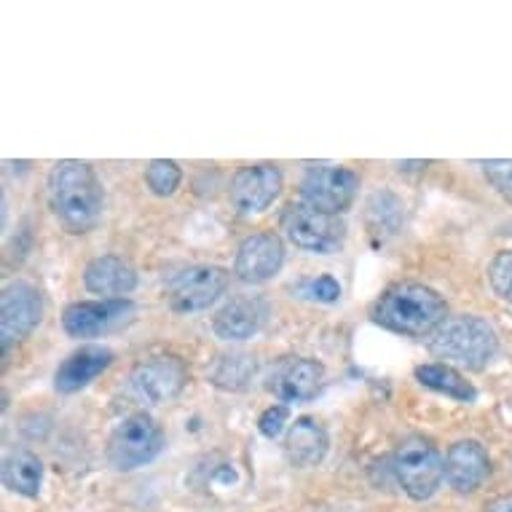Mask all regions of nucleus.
<instances>
[{
  "mask_svg": "<svg viewBox=\"0 0 512 512\" xmlns=\"http://www.w3.org/2000/svg\"><path fill=\"white\" fill-rule=\"evenodd\" d=\"M49 204L70 234L92 231L105 207L100 177L86 161H57L49 172Z\"/></svg>",
  "mask_w": 512,
  "mask_h": 512,
  "instance_id": "f257e3e1",
  "label": "nucleus"
},
{
  "mask_svg": "<svg viewBox=\"0 0 512 512\" xmlns=\"http://www.w3.org/2000/svg\"><path fill=\"white\" fill-rule=\"evenodd\" d=\"M373 319L381 328L400 336H432L448 319V306L443 295H437L432 287L400 282L378 298L373 306Z\"/></svg>",
  "mask_w": 512,
  "mask_h": 512,
  "instance_id": "f03ea898",
  "label": "nucleus"
},
{
  "mask_svg": "<svg viewBox=\"0 0 512 512\" xmlns=\"http://www.w3.org/2000/svg\"><path fill=\"white\" fill-rule=\"evenodd\" d=\"M429 349L445 362L467 370H483L499 352V338L491 322L475 314L448 317L429 338Z\"/></svg>",
  "mask_w": 512,
  "mask_h": 512,
  "instance_id": "7ed1b4c3",
  "label": "nucleus"
},
{
  "mask_svg": "<svg viewBox=\"0 0 512 512\" xmlns=\"http://www.w3.org/2000/svg\"><path fill=\"white\" fill-rule=\"evenodd\" d=\"M392 472L405 494L416 502H424L429 496H435L443 483L445 462L429 437L411 435L397 445Z\"/></svg>",
  "mask_w": 512,
  "mask_h": 512,
  "instance_id": "20e7f679",
  "label": "nucleus"
},
{
  "mask_svg": "<svg viewBox=\"0 0 512 512\" xmlns=\"http://www.w3.org/2000/svg\"><path fill=\"white\" fill-rule=\"evenodd\" d=\"M164 451V432L151 413L137 411L126 416L110 435L108 459L121 472L140 470Z\"/></svg>",
  "mask_w": 512,
  "mask_h": 512,
  "instance_id": "39448f33",
  "label": "nucleus"
},
{
  "mask_svg": "<svg viewBox=\"0 0 512 512\" xmlns=\"http://www.w3.org/2000/svg\"><path fill=\"white\" fill-rule=\"evenodd\" d=\"M282 228H285L287 239L306 252H317V255H330L338 252L346 242V223L341 215H330L306 202L287 204L285 215H282Z\"/></svg>",
  "mask_w": 512,
  "mask_h": 512,
  "instance_id": "423d86ee",
  "label": "nucleus"
},
{
  "mask_svg": "<svg viewBox=\"0 0 512 512\" xmlns=\"http://www.w3.org/2000/svg\"><path fill=\"white\" fill-rule=\"evenodd\" d=\"M357 191H360V177L346 167L309 169L301 183L303 202L330 215H341L349 210Z\"/></svg>",
  "mask_w": 512,
  "mask_h": 512,
  "instance_id": "0eeeda50",
  "label": "nucleus"
},
{
  "mask_svg": "<svg viewBox=\"0 0 512 512\" xmlns=\"http://www.w3.org/2000/svg\"><path fill=\"white\" fill-rule=\"evenodd\" d=\"M228 274L220 266H191L169 282V303L180 314L210 309L226 293Z\"/></svg>",
  "mask_w": 512,
  "mask_h": 512,
  "instance_id": "6e6552de",
  "label": "nucleus"
},
{
  "mask_svg": "<svg viewBox=\"0 0 512 512\" xmlns=\"http://www.w3.org/2000/svg\"><path fill=\"white\" fill-rule=\"evenodd\" d=\"M282 172L277 164H250L242 167L231 180V204L239 215H258V212L269 210L271 202L277 199L282 191Z\"/></svg>",
  "mask_w": 512,
  "mask_h": 512,
  "instance_id": "1a4fd4ad",
  "label": "nucleus"
},
{
  "mask_svg": "<svg viewBox=\"0 0 512 512\" xmlns=\"http://www.w3.org/2000/svg\"><path fill=\"white\" fill-rule=\"evenodd\" d=\"M43 317L41 293L30 282H14L3 290L0 301V338L3 349H11L22 338H27L38 328Z\"/></svg>",
  "mask_w": 512,
  "mask_h": 512,
  "instance_id": "9d476101",
  "label": "nucleus"
},
{
  "mask_svg": "<svg viewBox=\"0 0 512 512\" xmlns=\"http://www.w3.org/2000/svg\"><path fill=\"white\" fill-rule=\"evenodd\" d=\"M188 384V368L180 357H151L132 370V389L145 403H172Z\"/></svg>",
  "mask_w": 512,
  "mask_h": 512,
  "instance_id": "9b49d317",
  "label": "nucleus"
},
{
  "mask_svg": "<svg viewBox=\"0 0 512 512\" xmlns=\"http://www.w3.org/2000/svg\"><path fill=\"white\" fill-rule=\"evenodd\" d=\"M285 263V244L277 234L261 231L247 236L236 250L234 274L247 285H263L279 274Z\"/></svg>",
  "mask_w": 512,
  "mask_h": 512,
  "instance_id": "f8f14e48",
  "label": "nucleus"
},
{
  "mask_svg": "<svg viewBox=\"0 0 512 512\" xmlns=\"http://www.w3.org/2000/svg\"><path fill=\"white\" fill-rule=\"evenodd\" d=\"M129 298H108V301H78L70 303L62 314V328L73 338H94L105 330L116 328L132 314Z\"/></svg>",
  "mask_w": 512,
  "mask_h": 512,
  "instance_id": "ddd939ff",
  "label": "nucleus"
},
{
  "mask_svg": "<svg viewBox=\"0 0 512 512\" xmlns=\"http://www.w3.org/2000/svg\"><path fill=\"white\" fill-rule=\"evenodd\" d=\"M322 381H325L322 362L309 357H287L271 373L269 389L282 403H306L317 397Z\"/></svg>",
  "mask_w": 512,
  "mask_h": 512,
  "instance_id": "4468645a",
  "label": "nucleus"
},
{
  "mask_svg": "<svg viewBox=\"0 0 512 512\" xmlns=\"http://www.w3.org/2000/svg\"><path fill=\"white\" fill-rule=\"evenodd\" d=\"M269 303L261 295H236L215 314L212 330L223 341H247L266 325Z\"/></svg>",
  "mask_w": 512,
  "mask_h": 512,
  "instance_id": "2eb2a0df",
  "label": "nucleus"
},
{
  "mask_svg": "<svg viewBox=\"0 0 512 512\" xmlns=\"http://www.w3.org/2000/svg\"><path fill=\"white\" fill-rule=\"evenodd\" d=\"M491 472L488 451L478 440H459L445 454V480L459 494H475Z\"/></svg>",
  "mask_w": 512,
  "mask_h": 512,
  "instance_id": "dca6fc26",
  "label": "nucleus"
},
{
  "mask_svg": "<svg viewBox=\"0 0 512 512\" xmlns=\"http://www.w3.org/2000/svg\"><path fill=\"white\" fill-rule=\"evenodd\" d=\"M113 362V352L108 346H81L73 354L65 357V362L57 368V376H54V387L62 395H73V392H81L84 387H89L94 378L102 376L105 370L110 368Z\"/></svg>",
  "mask_w": 512,
  "mask_h": 512,
  "instance_id": "f3484780",
  "label": "nucleus"
},
{
  "mask_svg": "<svg viewBox=\"0 0 512 512\" xmlns=\"http://www.w3.org/2000/svg\"><path fill=\"white\" fill-rule=\"evenodd\" d=\"M84 285L89 293L102 295V301L124 298L137 287V271L118 255H100L84 269Z\"/></svg>",
  "mask_w": 512,
  "mask_h": 512,
  "instance_id": "a211bd4d",
  "label": "nucleus"
},
{
  "mask_svg": "<svg viewBox=\"0 0 512 512\" xmlns=\"http://www.w3.org/2000/svg\"><path fill=\"white\" fill-rule=\"evenodd\" d=\"M330 437L325 427L311 416H301L290 424L285 437V454L293 467H317L328 456Z\"/></svg>",
  "mask_w": 512,
  "mask_h": 512,
  "instance_id": "6ab92c4d",
  "label": "nucleus"
},
{
  "mask_svg": "<svg viewBox=\"0 0 512 512\" xmlns=\"http://www.w3.org/2000/svg\"><path fill=\"white\" fill-rule=\"evenodd\" d=\"M413 373H416V381L421 387L432 389L437 395L451 397L456 403H475L478 400L475 387L448 362H427V365H419Z\"/></svg>",
  "mask_w": 512,
  "mask_h": 512,
  "instance_id": "aec40b11",
  "label": "nucleus"
},
{
  "mask_svg": "<svg viewBox=\"0 0 512 512\" xmlns=\"http://www.w3.org/2000/svg\"><path fill=\"white\" fill-rule=\"evenodd\" d=\"M258 362L250 352H223L210 365V381L226 392H244L255 378Z\"/></svg>",
  "mask_w": 512,
  "mask_h": 512,
  "instance_id": "412c9836",
  "label": "nucleus"
},
{
  "mask_svg": "<svg viewBox=\"0 0 512 512\" xmlns=\"http://www.w3.org/2000/svg\"><path fill=\"white\" fill-rule=\"evenodd\" d=\"M3 483L9 491L22 496H38L41 494L43 483V464L38 456L27 454V451H19V454L6 456L3 462Z\"/></svg>",
  "mask_w": 512,
  "mask_h": 512,
  "instance_id": "4be33fe9",
  "label": "nucleus"
},
{
  "mask_svg": "<svg viewBox=\"0 0 512 512\" xmlns=\"http://www.w3.org/2000/svg\"><path fill=\"white\" fill-rule=\"evenodd\" d=\"M183 180V169L177 167V161L156 159L145 169V183L156 196H172L180 188Z\"/></svg>",
  "mask_w": 512,
  "mask_h": 512,
  "instance_id": "5701e85b",
  "label": "nucleus"
},
{
  "mask_svg": "<svg viewBox=\"0 0 512 512\" xmlns=\"http://www.w3.org/2000/svg\"><path fill=\"white\" fill-rule=\"evenodd\" d=\"M488 282L502 301L512 303V250L496 252V258L488 266Z\"/></svg>",
  "mask_w": 512,
  "mask_h": 512,
  "instance_id": "b1692460",
  "label": "nucleus"
},
{
  "mask_svg": "<svg viewBox=\"0 0 512 512\" xmlns=\"http://www.w3.org/2000/svg\"><path fill=\"white\" fill-rule=\"evenodd\" d=\"M483 172H486L488 183L496 188V194L512 204V159L483 161Z\"/></svg>",
  "mask_w": 512,
  "mask_h": 512,
  "instance_id": "393cba45",
  "label": "nucleus"
},
{
  "mask_svg": "<svg viewBox=\"0 0 512 512\" xmlns=\"http://www.w3.org/2000/svg\"><path fill=\"white\" fill-rule=\"evenodd\" d=\"M204 486L210 491H234L242 486V475L231 462L212 464V470H207V483Z\"/></svg>",
  "mask_w": 512,
  "mask_h": 512,
  "instance_id": "a878e982",
  "label": "nucleus"
},
{
  "mask_svg": "<svg viewBox=\"0 0 512 512\" xmlns=\"http://www.w3.org/2000/svg\"><path fill=\"white\" fill-rule=\"evenodd\" d=\"M287 416H290L287 405H271V408H266V411L261 413V419H258V429H261V435L277 437L279 432L285 429Z\"/></svg>",
  "mask_w": 512,
  "mask_h": 512,
  "instance_id": "bb28decb",
  "label": "nucleus"
},
{
  "mask_svg": "<svg viewBox=\"0 0 512 512\" xmlns=\"http://www.w3.org/2000/svg\"><path fill=\"white\" fill-rule=\"evenodd\" d=\"M309 295L314 301L319 303H336L341 298V285H338L333 277H319V279H311L309 285H306Z\"/></svg>",
  "mask_w": 512,
  "mask_h": 512,
  "instance_id": "cd10ccee",
  "label": "nucleus"
},
{
  "mask_svg": "<svg viewBox=\"0 0 512 512\" xmlns=\"http://www.w3.org/2000/svg\"><path fill=\"white\" fill-rule=\"evenodd\" d=\"M486 512H512V494L496 496L494 502H488Z\"/></svg>",
  "mask_w": 512,
  "mask_h": 512,
  "instance_id": "c85d7f7f",
  "label": "nucleus"
},
{
  "mask_svg": "<svg viewBox=\"0 0 512 512\" xmlns=\"http://www.w3.org/2000/svg\"><path fill=\"white\" fill-rule=\"evenodd\" d=\"M317 512H362V510H354V507H322Z\"/></svg>",
  "mask_w": 512,
  "mask_h": 512,
  "instance_id": "c756f323",
  "label": "nucleus"
}]
</instances>
